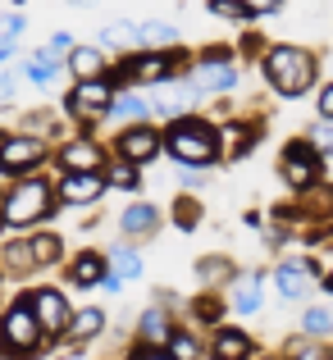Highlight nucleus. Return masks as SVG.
<instances>
[{
    "mask_svg": "<svg viewBox=\"0 0 333 360\" xmlns=\"http://www.w3.org/2000/svg\"><path fill=\"white\" fill-rule=\"evenodd\" d=\"M96 41H101V46H110V51H128V46L137 41V23H106Z\"/></svg>",
    "mask_w": 333,
    "mask_h": 360,
    "instance_id": "c85d7f7f",
    "label": "nucleus"
},
{
    "mask_svg": "<svg viewBox=\"0 0 333 360\" xmlns=\"http://www.w3.org/2000/svg\"><path fill=\"white\" fill-rule=\"evenodd\" d=\"M315 278H320L315 260H283L279 269H274V288H279V297H283V301H301V297H310Z\"/></svg>",
    "mask_w": 333,
    "mask_h": 360,
    "instance_id": "f8f14e48",
    "label": "nucleus"
},
{
    "mask_svg": "<svg viewBox=\"0 0 333 360\" xmlns=\"http://www.w3.org/2000/svg\"><path fill=\"white\" fill-rule=\"evenodd\" d=\"M201 183H206L201 169H187V174H183V187H201Z\"/></svg>",
    "mask_w": 333,
    "mask_h": 360,
    "instance_id": "49530a36",
    "label": "nucleus"
},
{
    "mask_svg": "<svg viewBox=\"0 0 333 360\" xmlns=\"http://www.w3.org/2000/svg\"><path fill=\"white\" fill-rule=\"evenodd\" d=\"M0 269L14 274V278H27V274H37L32 242H27V238H9L5 246H0Z\"/></svg>",
    "mask_w": 333,
    "mask_h": 360,
    "instance_id": "f3484780",
    "label": "nucleus"
},
{
    "mask_svg": "<svg viewBox=\"0 0 333 360\" xmlns=\"http://www.w3.org/2000/svg\"><path fill=\"white\" fill-rule=\"evenodd\" d=\"M46 342V328L37 324L32 315V301H14V306H5V315H0V356L9 360H27L37 356Z\"/></svg>",
    "mask_w": 333,
    "mask_h": 360,
    "instance_id": "20e7f679",
    "label": "nucleus"
},
{
    "mask_svg": "<svg viewBox=\"0 0 333 360\" xmlns=\"http://www.w3.org/2000/svg\"><path fill=\"white\" fill-rule=\"evenodd\" d=\"M101 328H106V315H101L96 306L78 310V315L69 319V338L73 342H92V338H101Z\"/></svg>",
    "mask_w": 333,
    "mask_h": 360,
    "instance_id": "a878e982",
    "label": "nucleus"
},
{
    "mask_svg": "<svg viewBox=\"0 0 333 360\" xmlns=\"http://www.w3.org/2000/svg\"><path fill=\"white\" fill-rule=\"evenodd\" d=\"M165 150H169V155H174L183 169H206V165H215V160L224 155L220 128H215V123H206V119H196V115H183V119L169 123Z\"/></svg>",
    "mask_w": 333,
    "mask_h": 360,
    "instance_id": "f257e3e1",
    "label": "nucleus"
},
{
    "mask_svg": "<svg viewBox=\"0 0 333 360\" xmlns=\"http://www.w3.org/2000/svg\"><path fill=\"white\" fill-rule=\"evenodd\" d=\"M51 160V141L32 137V132H0V174L5 178H27Z\"/></svg>",
    "mask_w": 333,
    "mask_h": 360,
    "instance_id": "39448f33",
    "label": "nucleus"
},
{
    "mask_svg": "<svg viewBox=\"0 0 333 360\" xmlns=\"http://www.w3.org/2000/svg\"><path fill=\"white\" fill-rule=\"evenodd\" d=\"M196 101H201V96H196V87H192V82H174V78H169V82H165V91H160V96L151 101V115L183 119L187 110L196 105Z\"/></svg>",
    "mask_w": 333,
    "mask_h": 360,
    "instance_id": "2eb2a0df",
    "label": "nucleus"
},
{
    "mask_svg": "<svg viewBox=\"0 0 333 360\" xmlns=\"http://www.w3.org/2000/svg\"><path fill=\"white\" fill-rule=\"evenodd\" d=\"M292 360H329V352L315 342H292Z\"/></svg>",
    "mask_w": 333,
    "mask_h": 360,
    "instance_id": "a19ab883",
    "label": "nucleus"
},
{
    "mask_svg": "<svg viewBox=\"0 0 333 360\" xmlns=\"http://www.w3.org/2000/svg\"><path fill=\"white\" fill-rule=\"evenodd\" d=\"M27 301H32V315H37V324L46 328V338H60V333H69L73 306H69V297H64L60 288H37Z\"/></svg>",
    "mask_w": 333,
    "mask_h": 360,
    "instance_id": "6e6552de",
    "label": "nucleus"
},
{
    "mask_svg": "<svg viewBox=\"0 0 333 360\" xmlns=\"http://www.w3.org/2000/svg\"><path fill=\"white\" fill-rule=\"evenodd\" d=\"M211 14H220V18H237V23H246V18H251L256 9H251V0H211Z\"/></svg>",
    "mask_w": 333,
    "mask_h": 360,
    "instance_id": "c9c22d12",
    "label": "nucleus"
},
{
    "mask_svg": "<svg viewBox=\"0 0 333 360\" xmlns=\"http://www.w3.org/2000/svg\"><path fill=\"white\" fill-rule=\"evenodd\" d=\"M18 73H23L32 87H51V82H55V64H46L42 55H27V60L18 64Z\"/></svg>",
    "mask_w": 333,
    "mask_h": 360,
    "instance_id": "c756f323",
    "label": "nucleus"
},
{
    "mask_svg": "<svg viewBox=\"0 0 333 360\" xmlns=\"http://www.w3.org/2000/svg\"><path fill=\"white\" fill-rule=\"evenodd\" d=\"M146 115H151V101H142V96H119V91H114V101H110V119L142 123Z\"/></svg>",
    "mask_w": 333,
    "mask_h": 360,
    "instance_id": "cd10ccee",
    "label": "nucleus"
},
{
    "mask_svg": "<svg viewBox=\"0 0 333 360\" xmlns=\"http://www.w3.org/2000/svg\"><path fill=\"white\" fill-rule=\"evenodd\" d=\"M233 306H237V315H256L260 310V274L233 278Z\"/></svg>",
    "mask_w": 333,
    "mask_h": 360,
    "instance_id": "4be33fe9",
    "label": "nucleus"
},
{
    "mask_svg": "<svg viewBox=\"0 0 333 360\" xmlns=\"http://www.w3.org/2000/svg\"><path fill=\"white\" fill-rule=\"evenodd\" d=\"M9 55H14V41H9V37H0V64H5Z\"/></svg>",
    "mask_w": 333,
    "mask_h": 360,
    "instance_id": "de8ad7c7",
    "label": "nucleus"
},
{
    "mask_svg": "<svg viewBox=\"0 0 333 360\" xmlns=\"http://www.w3.org/2000/svg\"><path fill=\"white\" fill-rule=\"evenodd\" d=\"M69 51H73V37H69V32H55L37 55H42L46 64H55V69H60V60H69Z\"/></svg>",
    "mask_w": 333,
    "mask_h": 360,
    "instance_id": "72a5a7b5",
    "label": "nucleus"
},
{
    "mask_svg": "<svg viewBox=\"0 0 333 360\" xmlns=\"http://www.w3.org/2000/svg\"><path fill=\"white\" fill-rule=\"evenodd\" d=\"M325 283H329V292H333V274H329V278H325Z\"/></svg>",
    "mask_w": 333,
    "mask_h": 360,
    "instance_id": "09e8293b",
    "label": "nucleus"
},
{
    "mask_svg": "<svg viewBox=\"0 0 333 360\" xmlns=\"http://www.w3.org/2000/svg\"><path fill=\"white\" fill-rule=\"evenodd\" d=\"M110 101H114V82L106 78H82L78 87L64 96V115L92 123V119H110Z\"/></svg>",
    "mask_w": 333,
    "mask_h": 360,
    "instance_id": "423d86ee",
    "label": "nucleus"
},
{
    "mask_svg": "<svg viewBox=\"0 0 333 360\" xmlns=\"http://www.w3.org/2000/svg\"><path fill=\"white\" fill-rule=\"evenodd\" d=\"M119 229H123V238L142 242V238H151V233L160 229V210L156 205H128V210L119 214Z\"/></svg>",
    "mask_w": 333,
    "mask_h": 360,
    "instance_id": "6ab92c4d",
    "label": "nucleus"
},
{
    "mask_svg": "<svg viewBox=\"0 0 333 360\" xmlns=\"http://www.w3.org/2000/svg\"><path fill=\"white\" fill-rule=\"evenodd\" d=\"M0 278H5V269H0Z\"/></svg>",
    "mask_w": 333,
    "mask_h": 360,
    "instance_id": "8fccbe9b",
    "label": "nucleus"
},
{
    "mask_svg": "<svg viewBox=\"0 0 333 360\" xmlns=\"http://www.w3.org/2000/svg\"><path fill=\"white\" fill-rule=\"evenodd\" d=\"M137 333H142V342H146V347H165V342H169V333H174V324H169L165 306H151L146 315L137 319Z\"/></svg>",
    "mask_w": 333,
    "mask_h": 360,
    "instance_id": "412c9836",
    "label": "nucleus"
},
{
    "mask_svg": "<svg viewBox=\"0 0 333 360\" xmlns=\"http://www.w3.org/2000/svg\"><path fill=\"white\" fill-rule=\"evenodd\" d=\"M137 41L146 46V51H174L178 27L174 23H137Z\"/></svg>",
    "mask_w": 333,
    "mask_h": 360,
    "instance_id": "b1692460",
    "label": "nucleus"
},
{
    "mask_svg": "<svg viewBox=\"0 0 333 360\" xmlns=\"http://www.w3.org/2000/svg\"><path fill=\"white\" fill-rule=\"evenodd\" d=\"M301 328H306L310 338H325V333H333V315L325 306H310L306 315H301Z\"/></svg>",
    "mask_w": 333,
    "mask_h": 360,
    "instance_id": "f704fd0d",
    "label": "nucleus"
},
{
    "mask_svg": "<svg viewBox=\"0 0 333 360\" xmlns=\"http://www.w3.org/2000/svg\"><path fill=\"white\" fill-rule=\"evenodd\" d=\"M14 87H18V73H0V101L14 96Z\"/></svg>",
    "mask_w": 333,
    "mask_h": 360,
    "instance_id": "37998d69",
    "label": "nucleus"
},
{
    "mask_svg": "<svg viewBox=\"0 0 333 360\" xmlns=\"http://www.w3.org/2000/svg\"><path fill=\"white\" fill-rule=\"evenodd\" d=\"M132 360H174V356L165 347H142V352H132Z\"/></svg>",
    "mask_w": 333,
    "mask_h": 360,
    "instance_id": "79ce46f5",
    "label": "nucleus"
},
{
    "mask_svg": "<svg viewBox=\"0 0 333 360\" xmlns=\"http://www.w3.org/2000/svg\"><path fill=\"white\" fill-rule=\"evenodd\" d=\"M106 274H110V260L96 255V251H82V255L69 260V283H78V288H92V283H101Z\"/></svg>",
    "mask_w": 333,
    "mask_h": 360,
    "instance_id": "aec40b11",
    "label": "nucleus"
},
{
    "mask_svg": "<svg viewBox=\"0 0 333 360\" xmlns=\"http://www.w3.org/2000/svg\"><path fill=\"white\" fill-rule=\"evenodd\" d=\"M160 146H165V137H160L156 128H142V123L123 128V132H119V141H114L119 160H128V165H151V160L160 155Z\"/></svg>",
    "mask_w": 333,
    "mask_h": 360,
    "instance_id": "9d476101",
    "label": "nucleus"
},
{
    "mask_svg": "<svg viewBox=\"0 0 333 360\" xmlns=\"http://www.w3.org/2000/svg\"><path fill=\"white\" fill-rule=\"evenodd\" d=\"M101 69H106V60H101V51L96 46H73L69 51V73L73 78H101Z\"/></svg>",
    "mask_w": 333,
    "mask_h": 360,
    "instance_id": "5701e85b",
    "label": "nucleus"
},
{
    "mask_svg": "<svg viewBox=\"0 0 333 360\" xmlns=\"http://www.w3.org/2000/svg\"><path fill=\"white\" fill-rule=\"evenodd\" d=\"M55 160H60L64 174H101V169H106V150H101L92 137H73V141H64V146L55 150Z\"/></svg>",
    "mask_w": 333,
    "mask_h": 360,
    "instance_id": "ddd939ff",
    "label": "nucleus"
},
{
    "mask_svg": "<svg viewBox=\"0 0 333 360\" xmlns=\"http://www.w3.org/2000/svg\"><path fill=\"white\" fill-rule=\"evenodd\" d=\"M306 141L320 150V155H333V119H320V123H310Z\"/></svg>",
    "mask_w": 333,
    "mask_h": 360,
    "instance_id": "e433bc0d",
    "label": "nucleus"
},
{
    "mask_svg": "<svg viewBox=\"0 0 333 360\" xmlns=\"http://www.w3.org/2000/svg\"><path fill=\"white\" fill-rule=\"evenodd\" d=\"M106 183L110 187H119V192H137L142 187V178H137V165H128V160H119V165L106 174Z\"/></svg>",
    "mask_w": 333,
    "mask_h": 360,
    "instance_id": "473e14b6",
    "label": "nucleus"
},
{
    "mask_svg": "<svg viewBox=\"0 0 333 360\" xmlns=\"http://www.w3.org/2000/svg\"><path fill=\"white\" fill-rule=\"evenodd\" d=\"M32 260H37V269H51V264H60L64 260V242H60V233H32Z\"/></svg>",
    "mask_w": 333,
    "mask_h": 360,
    "instance_id": "393cba45",
    "label": "nucleus"
},
{
    "mask_svg": "<svg viewBox=\"0 0 333 360\" xmlns=\"http://www.w3.org/2000/svg\"><path fill=\"white\" fill-rule=\"evenodd\" d=\"M165 352L174 356V360H201V342H196L192 333H169V342H165Z\"/></svg>",
    "mask_w": 333,
    "mask_h": 360,
    "instance_id": "2f4dec72",
    "label": "nucleus"
},
{
    "mask_svg": "<svg viewBox=\"0 0 333 360\" xmlns=\"http://www.w3.org/2000/svg\"><path fill=\"white\" fill-rule=\"evenodd\" d=\"M114 78H128V82H169V78H174V55H169V51L132 55V60L119 64Z\"/></svg>",
    "mask_w": 333,
    "mask_h": 360,
    "instance_id": "9b49d317",
    "label": "nucleus"
},
{
    "mask_svg": "<svg viewBox=\"0 0 333 360\" xmlns=\"http://www.w3.org/2000/svg\"><path fill=\"white\" fill-rule=\"evenodd\" d=\"M320 115H325V119H333V87H325V91H320Z\"/></svg>",
    "mask_w": 333,
    "mask_h": 360,
    "instance_id": "a18cd8bd",
    "label": "nucleus"
},
{
    "mask_svg": "<svg viewBox=\"0 0 333 360\" xmlns=\"http://www.w3.org/2000/svg\"><path fill=\"white\" fill-rule=\"evenodd\" d=\"M260 69L279 96H301L315 82V55L301 51V46H274V51H265Z\"/></svg>",
    "mask_w": 333,
    "mask_h": 360,
    "instance_id": "7ed1b4c3",
    "label": "nucleus"
},
{
    "mask_svg": "<svg viewBox=\"0 0 333 360\" xmlns=\"http://www.w3.org/2000/svg\"><path fill=\"white\" fill-rule=\"evenodd\" d=\"M110 260V274L119 283H132V278H142V255L132 251V246H114V251L106 255Z\"/></svg>",
    "mask_w": 333,
    "mask_h": 360,
    "instance_id": "bb28decb",
    "label": "nucleus"
},
{
    "mask_svg": "<svg viewBox=\"0 0 333 360\" xmlns=\"http://www.w3.org/2000/svg\"><path fill=\"white\" fill-rule=\"evenodd\" d=\"M23 27H27V18H23V14H0V37L18 41V37H23Z\"/></svg>",
    "mask_w": 333,
    "mask_h": 360,
    "instance_id": "ea45409f",
    "label": "nucleus"
},
{
    "mask_svg": "<svg viewBox=\"0 0 333 360\" xmlns=\"http://www.w3.org/2000/svg\"><path fill=\"white\" fill-rule=\"evenodd\" d=\"M174 214L183 219V229H192V219H196V205H192V201H178V210H174Z\"/></svg>",
    "mask_w": 333,
    "mask_h": 360,
    "instance_id": "c03bdc74",
    "label": "nucleus"
},
{
    "mask_svg": "<svg viewBox=\"0 0 333 360\" xmlns=\"http://www.w3.org/2000/svg\"><path fill=\"white\" fill-rule=\"evenodd\" d=\"M279 174H283L288 187L306 192L320 178V150L310 146V141H288V146H283V160H279Z\"/></svg>",
    "mask_w": 333,
    "mask_h": 360,
    "instance_id": "0eeeda50",
    "label": "nucleus"
},
{
    "mask_svg": "<svg viewBox=\"0 0 333 360\" xmlns=\"http://www.w3.org/2000/svg\"><path fill=\"white\" fill-rule=\"evenodd\" d=\"M256 137H260V123H246V119H233V123H224V128H220V146H224L228 160L251 155Z\"/></svg>",
    "mask_w": 333,
    "mask_h": 360,
    "instance_id": "dca6fc26",
    "label": "nucleus"
},
{
    "mask_svg": "<svg viewBox=\"0 0 333 360\" xmlns=\"http://www.w3.org/2000/svg\"><path fill=\"white\" fill-rule=\"evenodd\" d=\"M192 315H196V324H220V319H224V301L201 297V301L192 306Z\"/></svg>",
    "mask_w": 333,
    "mask_h": 360,
    "instance_id": "58836bf2",
    "label": "nucleus"
},
{
    "mask_svg": "<svg viewBox=\"0 0 333 360\" xmlns=\"http://www.w3.org/2000/svg\"><path fill=\"white\" fill-rule=\"evenodd\" d=\"M256 356V342L237 328H220L211 342V360H251Z\"/></svg>",
    "mask_w": 333,
    "mask_h": 360,
    "instance_id": "a211bd4d",
    "label": "nucleus"
},
{
    "mask_svg": "<svg viewBox=\"0 0 333 360\" xmlns=\"http://www.w3.org/2000/svg\"><path fill=\"white\" fill-rule=\"evenodd\" d=\"M106 192H110L106 174H64L60 187H55V196H60L64 205H96Z\"/></svg>",
    "mask_w": 333,
    "mask_h": 360,
    "instance_id": "4468645a",
    "label": "nucleus"
},
{
    "mask_svg": "<svg viewBox=\"0 0 333 360\" xmlns=\"http://www.w3.org/2000/svg\"><path fill=\"white\" fill-rule=\"evenodd\" d=\"M23 132H32V137L51 141V137H60V123H55V115H51V110H32V115L23 119Z\"/></svg>",
    "mask_w": 333,
    "mask_h": 360,
    "instance_id": "7c9ffc66",
    "label": "nucleus"
},
{
    "mask_svg": "<svg viewBox=\"0 0 333 360\" xmlns=\"http://www.w3.org/2000/svg\"><path fill=\"white\" fill-rule=\"evenodd\" d=\"M196 87V96H215V91H233L237 87V64L228 60V55H206L201 64L192 69V78H187Z\"/></svg>",
    "mask_w": 333,
    "mask_h": 360,
    "instance_id": "1a4fd4ad",
    "label": "nucleus"
},
{
    "mask_svg": "<svg viewBox=\"0 0 333 360\" xmlns=\"http://www.w3.org/2000/svg\"><path fill=\"white\" fill-rule=\"evenodd\" d=\"M228 274H233V264H228L224 255H211V260L196 264V278L201 283H220V278H228Z\"/></svg>",
    "mask_w": 333,
    "mask_h": 360,
    "instance_id": "4c0bfd02",
    "label": "nucleus"
},
{
    "mask_svg": "<svg viewBox=\"0 0 333 360\" xmlns=\"http://www.w3.org/2000/svg\"><path fill=\"white\" fill-rule=\"evenodd\" d=\"M51 210H55V183H46V178H37V174L14 178V187L0 196V229H14V233L32 229V224H42Z\"/></svg>",
    "mask_w": 333,
    "mask_h": 360,
    "instance_id": "f03ea898",
    "label": "nucleus"
}]
</instances>
